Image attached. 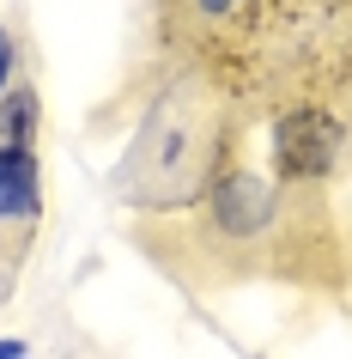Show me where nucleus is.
Instances as JSON below:
<instances>
[{
    "label": "nucleus",
    "mask_w": 352,
    "mask_h": 359,
    "mask_svg": "<svg viewBox=\"0 0 352 359\" xmlns=\"http://www.w3.org/2000/svg\"><path fill=\"white\" fill-rule=\"evenodd\" d=\"M134 250L158 262L188 292H225L249 280H286L310 292L346 286V244L334 226L328 189H292L231 165L195 213L128 226Z\"/></svg>",
    "instance_id": "obj_1"
},
{
    "label": "nucleus",
    "mask_w": 352,
    "mask_h": 359,
    "mask_svg": "<svg viewBox=\"0 0 352 359\" xmlns=\"http://www.w3.org/2000/svg\"><path fill=\"white\" fill-rule=\"evenodd\" d=\"M237 104L206 67H176L134 122L128 152L110 170V195L140 219H176L213 195L237 165Z\"/></svg>",
    "instance_id": "obj_2"
},
{
    "label": "nucleus",
    "mask_w": 352,
    "mask_h": 359,
    "mask_svg": "<svg viewBox=\"0 0 352 359\" xmlns=\"http://www.w3.org/2000/svg\"><path fill=\"white\" fill-rule=\"evenodd\" d=\"M334 165H340V116L322 104H297L279 116L274 128V183L292 189H328Z\"/></svg>",
    "instance_id": "obj_3"
},
{
    "label": "nucleus",
    "mask_w": 352,
    "mask_h": 359,
    "mask_svg": "<svg viewBox=\"0 0 352 359\" xmlns=\"http://www.w3.org/2000/svg\"><path fill=\"white\" fill-rule=\"evenodd\" d=\"M37 226H43V152L37 147L0 152V292L24 268Z\"/></svg>",
    "instance_id": "obj_4"
},
{
    "label": "nucleus",
    "mask_w": 352,
    "mask_h": 359,
    "mask_svg": "<svg viewBox=\"0 0 352 359\" xmlns=\"http://www.w3.org/2000/svg\"><path fill=\"white\" fill-rule=\"evenodd\" d=\"M249 6L255 0H164V25H170V37H183V43H206L219 31H231V25H243Z\"/></svg>",
    "instance_id": "obj_5"
},
{
    "label": "nucleus",
    "mask_w": 352,
    "mask_h": 359,
    "mask_svg": "<svg viewBox=\"0 0 352 359\" xmlns=\"http://www.w3.org/2000/svg\"><path fill=\"white\" fill-rule=\"evenodd\" d=\"M43 134V104H37V86L19 79L13 92L0 97V152H19V147H37Z\"/></svg>",
    "instance_id": "obj_6"
},
{
    "label": "nucleus",
    "mask_w": 352,
    "mask_h": 359,
    "mask_svg": "<svg viewBox=\"0 0 352 359\" xmlns=\"http://www.w3.org/2000/svg\"><path fill=\"white\" fill-rule=\"evenodd\" d=\"M19 86V37H13V25L0 19V97Z\"/></svg>",
    "instance_id": "obj_7"
},
{
    "label": "nucleus",
    "mask_w": 352,
    "mask_h": 359,
    "mask_svg": "<svg viewBox=\"0 0 352 359\" xmlns=\"http://www.w3.org/2000/svg\"><path fill=\"white\" fill-rule=\"evenodd\" d=\"M340 165L352 170V86H346V110H340Z\"/></svg>",
    "instance_id": "obj_8"
}]
</instances>
